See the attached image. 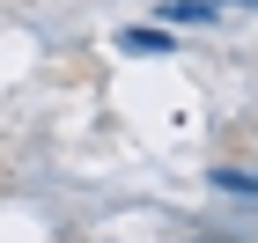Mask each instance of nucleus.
<instances>
[{
  "label": "nucleus",
  "mask_w": 258,
  "mask_h": 243,
  "mask_svg": "<svg viewBox=\"0 0 258 243\" xmlns=\"http://www.w3.org/2000/svg\"><path fill=\"white\" fill-rule=\"evenodd\" d=\"M207 184H214V192H236V199H258V170H236V162H221Z\"/></svg>",
  "instance_id": "obj_1"
},
{
  "label": "nucleus",
  "mask_w": 258,
  "mask_h": 243,
  "mask_svg": "<svg viewBox=\"0 0 258 243\" xmlns=\"http://www.w3.org/2000/svg\"><path fill=\"white\" fill-rule=\"evenodd\" d=\"M155 15H162V22H207V15H214V0H162Z\"/></svg>",
  "instance_id": "obj_2"
},
{
  "label": "nucleus",
  "mask_w": 258,
  "mask_h": 243,
  "mask_svg": "<svg viewBox=\"0 0 258 243\" xmlns=\"http://www.w3.org/2000/svg\"><path fill=\"white\" fill-rule=\"evenodd\" d=\"M118 44H125V52H170V37H162V30H125Z\"/></svg>",
  "instance_id": "obj_3"
},
{
  "label": "nucleus",
  "mask_w": 258,
  "mask_h": 243,
  "mask_svg": "<svg viewBox=\"0 0 258 243\" xmlns=\"http://www.w3.org/2000/svg\"><path fill=\"white\" fill-rule=\"evenodd\" d=\"M214 8H258V0H214Z\"/></svg>",
  "instance_id": "obj_4"
}]
</instances>
